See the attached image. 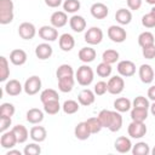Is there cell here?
<instances>
[{"label": "cell", "mask_w": 155, "mask_h": 155, "mask_svg": "<svg viewBox=\"0 0 155 155\" xmlns=\"http://www.w3.org/2000/svg\"><path fill=\"white\" fill-rule=\"evenodd\" d=\"M93 78H94V73H93L92 68L87 64L79 67L75 73V79H76L78 84L81 86H90L93 81Z\"/></svg>", "instance_id": "6da1fadb"}, {"label": "cell", "mask_w": 155, "mask_h": 155, "mask_svg": "<svg viewBox=\"0 0 155 155\" xmlns=\"http://www.w3.org/2000/svg\"><path fill=\"white\" fill-rule=\"evenodd\" d=\"M13 21L12 0H0V24L5 25Z\"/></svg>", "instance_id": "7a4b0ae2"}, {"label": "cell", "mask_w": 155, "mask_h": 155, "mask_svg": "<svg viewBox=\"0 0 155 155\" xmlns=\"http://www.w3.org/2000/svg\"><path fill=\"white\" fill-rule=\"evenodd\" d=\"M127 133L131 138L139 139L145 136L147 133V126L144 122L140 121H132L127 127Z\"/></svg>", "instance_id": "3957f363"}, {"label": "cell", "mask_w": 155, "mask_h": 155, "mask_svg": "<svg viewBox=\"0 0 155 155\" xmlns=\"http://www.w3.org/2000/svg\"><path fill=\"white\" fill-rule=\"evenodd\" d=\"M108 38L116 44H121L126 40L127 33L121 25H110L108 28Z\"/></svg>", "instance_id": "277c9868"}, {"label": "cell", "mask_w": 155, "mask_h": 155, "mask_svg": "<svg viewBox=\"0 0 155 155\" xmlns=\"http://www.w3.org/2000/svg\"><path fill=\"white\" fill-rule=\"evenodd\" d=\"M23 88H24V92L29 96L36 94L41 90V79L36 75H33V76L28 78L24 82Z\"/></svg>", "instance_id": "5b68a950"}, {"label": "cell", "mask_w": 155, "mask_h": 155, "mask_svg": "<svg viewBox=\"0 0 155 155\" xmlns=\"http://www.w3.org/2000/svg\"><path fill=\"white\" fill-rule=\"evenodd\" d=\"M107 85H108V92L111 94H120L125 88V81L121 78V75L111 76L108 80Z\"/></svg>", "instance_id": "8992f818"}, {"label": "cell", "mask_w": 155, "mask_h": 155, "mask_svg": "<svg viewBox=\"0 0 155 155\" xmlns=\"http://www.w3.org/2000/svg\"><path fill=\"white\" fill-rule=\"evenodd\" d=\"M103 40V31L98 27H91L85 33V41L90 45H98Z\"/></svg>", "instance_id": "52a82bcc"}, {"label": "cell", "mask_w": 155, "mask_h": 155, "mask_svg": "<svg viewBox=\"0 0 155 155\" xmlns=\"http://www.w3.org/2000/svg\"><path fill=\"white\" fill-rule=\"evenodd\" d=\"M117 73L124 76V78H130V76H133L134 73H136V64L132 62V61H128V59H125V61H120L117 63Z\"/></svg>", "instance_id": "ba28073f"}, {"label": "cell", "mask_w": 155, "mask_h": 155, "mask_svg": "<svg viewBox=\"0 0 155 155\" xmlns=\"http://www.w3.org/2000/svg\"><path fill=\"white\" fill-rule=\"evenodd\" d=\"M36 34V28L30 22H23L18 27V35L24 40H31Z\"/></svg>", "instance_id": "9c48e42d"}, {"label": "cell", "mask_w": 155, "mask_h": 155, "mask_svg": "<svg viewBox=\"0 0 155 155\" xmlns=\"http://www.w3.org/2000/svg\"><path fill=\"white\" fill-rule=\"evenodd\" d=\"M39 36L45 41H56L58 39L57 28H54L53 25H42L39 29Z\"/></svg>", "instance_id": "30bf717a"}, {"label": "cell", "mask_w": 155, "mask_h": 155, "mask_svg": "<svg viewBox=\"0 0 155 155\" xmlns=\"http://www.w3.org/2000/svg\"><path fill=\"white\" fill-rule=\"evenodd\" d=\"M138 75L143 84H151L154 80L155 73L150 64H142L138 69Z\"/></svg>", "instance_id": "8fae6325"}, {"label": "cell", "mask_w": 155, "mask_h": 155, "mask_svg": "<svg viewBox=\"0 0 155 155\" xmlns=\"http://www.w3.org/2000/svg\"><path fill=\"white\" fill-rule=\"evenodd\" d=\"M17 138L16 134L13 133V131H5L2 132L1 137H0V145L4 149H12L16 144H17Z\"/></svg>", "instance_id": "7c38bea8"}, {"label": "cell", "mask_w": 155, "mask_h": 155, "mask_svg": "<svg viewBox=\"0 0 155 155\" xmlns=\"http://www.w3.org/2000/svg\"><path fill=\"white\" fill-rule=\"evenodd\" d=\"M90 12H91L92 17H94L96 19H104L109 13V8L103 2H94L91 6Z\"/></svg>", "instance_id": "4fadbf2b"}, {"label": "cell", "mask_w": 155, "mask_h": 155, "mask_svg": "<svg viewBox=\"0 0 155 155\" xmlns=\"http://www.w3.org/2000/svg\"><path fill=\"white\" fill-rule=\"evenodd\" d=\"M51 25H53L54 28H62L68 23V16L65 11H56L51 15L50 18Z\"/></svg>", "instance_id": "5bb4252c"}, {"label": "cell", "mask_w": 155, "mask_h": 155, "mask_svg": "<svg viewBox=\"0 0 155 155\" xmlns=\"http://www.w3.org/2000/svg\"><path fill=\"white\" fill-rule=\"evenodd\" d=\"M114 148L116 151L121 153V154H126L128 151L132 150V143H131V139L125 137V136H121L119 138H116L115 143H114Z\"/></svg>", "instance_id": "9a60e30c"}, {"label": "cell", "mask_w": 155, "mask_h": 155, "mask_svg": "<svg viewBox=\"0 0 155 155\" xmlns=\"http://www.w3.org/2000/svg\"><path fill=\"white\" fill-rule=\"evenodd\" d=\"M58 44H59V47L62 51L64 52H69L74 48L75 46V39L73 38V35L68 34V33H64L59 36L58 39Z\"/></svg>", "instance_id": "2e32d148"}, {"label": "cell", "mask_w": 155, "mask_h": 155, "mask_svg": "<svg viewBox=\"0 0 155 155\" xmlns=\"http://www.w3.org/2000/svg\"><path fill=\"white\" fill-rule=\"evenodd\" d=\"M53 53V48L51 45H48L47 42H42V44H39L35 48V56L41 59V61H45V59H48Z\"/></svg>", "instance_id": "e0dca14e"}, {"label": "cell", "mask_w": 155, "mask_h": 155, "mask_svg": "<svg viewBox=\"0 0 155 155\" xmlns=\"http://www.w3.org/2000/svg\"><path fill=\"white\" fill-rule=\"evenodd\" d=\"M94 99H96V93L88 88H84L82 91H80L79 96H78V101L81 105L84 107H88L91 104L94 103Z\"/></svg>", "instance_id": "ac0fdd59"}, {"label": "cell", "mask_w": 155, "mask_h": 155, "mask_svg": "<svg viewBox=\"0 0 155 155\" xmlns=\"http://www.w3.org/2000/svg\"><path fill=\"white\" fill-rule=\"evenodd\" d=\"M27 52L22 48L12 50L10 53V62L13 65H23L27 62Z\"/></svg>", "instance_id": "d6986e66"}, {"label": "cell", "mask_w": 155, "mask_h": 155, "mask_svg": "<svg viewBox=\"0 0 155 155\" xmlns=\"http://www.w3.org/2000/svg\"><path fill=\"white\" fill-rule=\"evenodd\" d=\"M69 25L73 31L75 33H81L86 29V19L82 16L79 15H74L70 19H69Z\"/></svg>", "instance_id": "ffe728a7"}, {"label": "cell", "mask_w": 155, "mask_h": 155, "mask_svg": "<svg viewBox=\"0 0 155 155\" xmlns=\"http://www.w3.org/2000/svg\"><path fill=\"white\" fill-rule=\"evenodd\" d=\"M4 90H5V92H6L8 96H13V97H15V96H18V94L22 92V90H24V88H23V86L21 85V82H19L18 80L12 79V80H8V81L6 82Z\"/></svg>", "instance_id": "44dd1931"}, {"label": "cell", "mask_w": 155, "mask_h": 155, "mask_svg": "<svg viewBox=\"0 0 155 155\" xmlns=\"http://www.w3.org/2000/svg\"><path fill=\"white\" fill-rule=\"evenodd\" d=\"M29 137H30L34 142L41 143V142H44V140L46 139V137H47V131H46V128L42 127V126H34V127H31L30 131H29Z\"/></svg>", "instance_id": "7402d4cb"}, {"label": "cell", "mask_w": 155, "mask_h": 155, "mask_svg": "<svg viewBox=\"0 0 155 155\" xmlns=\"http://www.w3.org/2000/svg\"><path fill=\"white\" fill-rule=\"evenodd\" d=\"M78 56H79V59H80L81 62H84V63H91V62L94 61V58H96V56H97V52H96L94 48L87 46V47L80 48Z\"/></svg>", "instance_id": "603a6c76"}, {"label": "cell", "mask_w": 155, "mask_h": 155, "mask_svg": "<svg viewBox=\"0 0 155 155\" xmlns=\"http://www.w3.org/2000/svg\"><path fill=\"white\" fill-rule=\"evenodd\" d=\"M27 121L29 124H40L42 120H44V111L41 109H38V108H31L27 111Z\"/></svg>", "instance_id": "cb8c5ba5"}, {"label": "cell", "mask_w": 155, "mask_h": 155, "mask_svg": "<svg viewBox=\"0 0 155 155\" xmlns=\"http://www.w3.org/2000/svg\"><path fill=\"white\" fill-rule=\"evenodd\" d=\"M115 19L119 24L121 25H127L131 23L132 21V13L130 10H126V8H119L115 13Z\"/></svg>", "instance_id": "d4e9b609"}, {"label": "cell", "mask_w": 155, "mask_h": 155, "mask_svg": "<svg viewBox=\"0 0 155 155\" xmlns=\"http://www.w3.org/2000/svg\"><path fill=\"white\" fill-rule=\"evenodd\" d=\"M74 134H75V137H76L78 139H80V140H86L92 133L90 132V130H88L86 122L82 121V122H79V124L75 126V128H74Z\"/></svg>", "instance_id": "484cf974"}, {"label": "cell", "mask_w": 155, "mask_h": 155, "mask_svg": "<svg viewBox=\"0 0 155 155\" xmlns=\"http://www.w3.org/2000/svg\"><path fill=\"white\" fill-rule=\"evenodd\" d=\"M121 126H122V116H121V114L117 110L111 111V119H110V124H109L108 130L110 132H117V131L121 130Z\"/></svg>", "instance_id": "4316f807"}, {"label": "cell", "mask_w": 155, "mask_h": 155, "mask_svg": "<svg viewBox=\"0 0 155 155\" xmlns=\"http://www.w3.org/2000/svg\"><path fill=\"white\" fill-rule=\"evenodd\" d=\"M131 107H132V102L126 97H120L114 101V108L119 113H126L131 110Z\"/></svg>", "instance_id": "83f0119b"}, {"label": "cell", "mask_w": 155, "mask_h": 155, "mask_svg": "<svg viewBox=\"0 0 155 155\" xmlns=\"http://www.w3.org/2000/svg\"><path fill=\"white\" fill-rule=\"evenodd\" d=\"M74 84H75L74 76H67V78H63V79H59L58 80V90L63 93H68L73 90Z\"/></svg>", "instance_id": "f1b7e54d"}, {"label": "cell", "mask_w": 155, "mask_h": 155, "mask_svg": "<svg viewBox=\"0 0 155 155\" xmlns=\"http://www.w3.org/2000/svg\"><path fill=\"white\" fill-rule=\"evenodd\" d=\"M12 131H13V133L16 134L17 142H18L19 144L27 142V139H28V137H29V132H28V130H27L25 126H23V125H16V126H13Z\"/></svg>", "instance_id": "f546056e"}, {"label": "cell", "mask_w": 155, "mask_h": 155, "mask_svg": "<svg viewBox=\"0 0 155 155\" xmlns=\"http://www.w3.org/2000/svg\"><path fill=\"white\" fill-rule=\"evenodd\" d=\"M154 42H155V38H154L153 33H150V31H143L138 36V45L142 48L145 47V46L154 45Z\"/></svg>", "instance_id": "4dcf8cb0"}, {"label": "cell", "mask_w": 155, "mask_h": 155, "mask_svg": "<svg viewBox=\"0 0 155 155\" xmlns=\"http://www.w3.org/2000/svg\"><path fill=\"white\" fill-rule=\"evenodd\" d=\"M40 101L42 104L46 102H50V101H59L58 92L53 88H46L40 93Z\"/></svg>", "instance_id": "1f68e13d"}, {"label": "cell", "mask_w": 155, "mask_h": 155, "mask_svg": "<svg viewBox=\"0 0 155 155\" xmlns=\"http://www.w3.org/2000/svg\"><path fill=\"white\" fill-rule=\"evenodd\" d=\"M102 59H103V62H105L108 64H114L119 61V52L113 48L105 50L102 54Z\"/></svg>", "instance_id": "d6a6232c"}, {"label": "cell", "mask_w": 155, "mask_h": 155, "mask_svg": "<svg viewBox=\"0 0 155 155\" xmlns=\"http://www.w3.org/2000/svg\"><path fill=\"white\" fill-rule=\"evenodd\" d=\"M56 76H57V80L63 79V78H67V76H74V69L69 64H61L57 68Z\"/></svg>", "instance_id": "836d02e7"}, {"label": "cell", "mask_w": 155, "mask_h": 155, "mask_svg": "<svg viewBox=\"0 0 155 155\" xmlns=\"http://www.w3.org/2000/svg\"><path fill=\"white\" fill-rule=\"evenodd\" d=\"M148 117V109L142 108H132L131 110V119L132 121H140L144 122Z\"/></svg>", "instance_id": "e575fe53"}, {"label": "cell", "mask_w": 155, "mask_h": 155, "mask_svg": "<svg viewBox=\"0 0 155 155\" xmlns=\"http://www.w3.org/2000/svg\"><path fill=\"white\" fill-rule=\"evenodd\" d=\"M132 154L133 155H149L150 154V148L145 142H138L134 145H132Z\"/></svg>", "instance_id": "d590c367"}, {"label": "cell", "mask_w": 155, "mask_h": 155, "mask_svg": "<svg viewBox=\"0 0 155 155\" xmlns=\"http://www.w3.org/2000/svg\"><path fill=\"white\" fill-rule=\"evenodd\" d=\"M10 76V68H8V62L7 58L1 56L0 57V81H6L7 78Z\"/></svg>", "instance_id": "8d00e7d4"}, {"label": "cell", "mask_w": 155, "mask_h": 155, "mask_svg": "<svg viewBox=\"0 0 155 155\" xmlns=\"http://www.w3.org/2000/svg\"><path fill=\"white\" fill-rule=\"evenodd\" d=\"M79 104H80V103H78V102L74 101V99H68V101H65V102L63 103L62 109H63V111H64L65 114L71 115V114H75V113L79 110V108H80Z\"/></svg>", "instance_id": "74e56055"}, {"label": "cell", "mask_w": 155, "mask_h": 155, "mask_svg": "<svg viewBox=\"0 0 155 155\" xmlns=\"http://www.w3.org/2000/svg\"><path fill=\"white\" fill-rule=\"evenodd\" d=\"M61 104L59 101H50L44 103V111L47 113L48 115H54L61 110Z\"/></svg>", "instance_id": "f35d334b"}, {"label": "cell", "mask_w": 155, "mask_h": 155, "mask_svg": "<svg viewBox=\"0 0 155 155\" xmlns=\"http://www.w3.org/2000/svg\"><path fill=\"white\" fill-rule=\"evenodd\" d=\"M85 122H86V125H87V127H88V130H90V132L92 134L101 132V130L103 128V126H102V124H101L98 117H88Z\"/></svg>", "instance_id": "ab89813d"}, {"label": "cell", "mask_w": 155, "mask_h": 155, "mask_svg": "<svg viewBox=\"0 0 155 155\" xmlns=\"http://www.w3.org/2000/svg\"><path fill=\"white\" fill-rule=\"evenodd\" d=\"M81 4L79 0H65L63 2V10L68 13H75L80 10Z\"/></svg>", "instance_id": "60d3db41"}, {"label": "cell", "mask_w": 155, "mask_h": 155, "mask_svg": "<svg viewBox=\"0 0 155 155\" xmlns=\"http://www.w3.org/2000/svg\"><path fill=\"white\" fill-rule=\"evenodd\" d=\"M111 70H113L111 64H108V63H105V62H102V63H99V64L97 65L96 73H97V75L101 76V78H108V76H110Z\"/></svg>", "instance_id": "b9f144b4"}, {"label": "cell", "mask_w": 155, "mask_h": 155, "mask_svg": "<svg viewBox=\"0 0 155 155\" xmlns=\"http://www.w3.org/2000/svg\"><path fill=\"white\" fill-rule=\"evenodd\" d=\"M102 124L103 127H109V124H110V119H111V110H108V109H103L99 111L98 116H97Z\"/></svg>", "instance_id": "7bdbcfd3"}, {"label": "cell", "mask_w": 155, "mask_h": 155, "mask_svg": "<svg viewBox=\"0 0 155 155\" xmlns=\"http://www.w3.org/2000/svg\"><path fill=\"white\" fill-rule=\"evenodd\" d=\"M16 109H15V105L12 103H2L0 105V116H13Z\"/></svg>", "instance_id": "ee69618b"}, {"label": "cell", "mask_w": 155, "mask_h": 155, "mask_svg": "<svg viewBox=\"0 0 155 155\" xmlns=\"http://www.w3.org/2000/svg\"><path fill=\"white\" fill-rule=\"evenodd\" d=\"M132 107L133 108H142V109H149L150 108V103L149 99L143 97V96H138L134 98V101L132 102Z\"/></svg>", "instance_id": "f6af8a7d"}, {"label": "cell", "mask_w": 155, "mask_h": 155, "mask_svg": "<svg viewBox=\"0 0 155 155\" xmlns=\"http://www.w3.org/2000/svg\"><path fill=\"white\" fill-rule=\"evenodd\" d=\"M142 24L145 28H154L155 27V15L153 12L145 13L142 17Z\"/></svg>", "instance_id": "bcb514c9"}, {"label": "cell", "mask_w": 155, "mask_h": 155, "mask_svg": "<svg viewBox=\"0 0 155 155\" xmlns=\"http://www.w3.org/2000/svg\"><path fill=\"white\" fill-rule=\"evenodd\" d=\"M23 153H24V155H39L41 153V148L36 143H30V144L25 145Z\"/></svg>", "instance_id": "7dc6e473"}, {"label": "cell", "mask_w": 155, "mask_h": 155, "mask_svg": "<svg viewBox=\"0 0 155 155\" xmlns=\"http://www.w3.org/2000/svg\"><path fill=\"white\" fill-rule=\"evenodd\" d=\"M93 92L97 94V96H103L108 92V85L105 81H98L96 85H94V88H93Z\"/></svg>", "instance_id": "c3c4849f"}, {"label": "cell", "mask_w": 155, "mask_h": 155, "mask_svg": "<svg viewBox=\"0 0 155 155\" xmlns=\"http://www.w3.org/2000/svg\"><path fill=\"white\" fill-rule=\"evenodd\" d=\"M142 53L143 57L147 59H154L155 58V44L150 45V46H145L142 48Z\"/></svg>", "instance_id": "681fc988"}, {"label": "cell", "mask_w": 155, "mask_h": 155, "mask_svg": "<svg viewBox=\"0 0 155 155\" xmlns=\"http://www.w3.org/2000/svg\"><path fill=\"white\" fill-rule=\"evenodd\" d=\"M11 124H12L11 117H8V116H0V131L1 132L7 131L10 128V126H11Z\"/></svg>", "instance_id": "f907efd6"}, {"label": "cell", "mask_w": 155, "mask_h": 155, "mask_svg": "<svg viewBox=\"0 0 155 155\" xmlns=\"http://www.w3.org/2000/svg\"><path fill=\"white\" fill-rule=\"evenodd\" d=\"M126 2H127L128 8L132 11H137L142 6V0H126Z\"/></svg>", "instance_id": "816d5d0a"}, {"label": "cell", "mask_w": 155, "mask_h": 155, "mask_svg": "<svg viewBox=\"0 0 155 155\" xmlns=\"http://www.w3.org/2000/svg\"><path fill=\"white\" fill-rule=\"evenodd\" d=\"M45 4H46L48 7L56 8V7H59V6L62 5V0H45Z\"/></svg>", "instance_id": "f5cc1de1"}, {"label": "cell", "mask_w": 155, "mask_h": 155, "mask_svg": "<svg viewBox=\"0 0 155 155\" xmlns=\"http://www.w3.org/2000/svg\"><path fill=\"white\" fill-rule=\"evenodd\" d=\"M148 98L150 101L155 102V85L149 87V90H148Z\"/></svg>", "instance_id": "db71d44e"}, {"label": "cell", "mask_w": 155, "mask_h": 155, "mask_svg": "<svg viewBox=\"0 0 155 155\" xmlns=\"http://www.w3.org/2000/svg\"><path fill=\"white\" fill-rule=\"evenodd\" d=\"M22 153L19 151V150H13V149H8V151H7V154L6 155H21Z\"/></svg>", "instance_id": "11a10c76"}, {"label": "cell", "mask_w": 155, "mask_h": 155, "mask_svg": "<svg viewBox=\"0 0 155 155\" xmlns=\"http://www.w3.org/2000/svg\"><path fill=\"white\" fill-rule=\"evenodd\" d=\"M149 109H150V113H151V115H154V116H155V102H154V103L150 105V108H149Z\"/></svg>", "instance_id": "9f6ffc18"}, {"label": "cell", "mask_w": 155, "mask_h": 155, "mask_svg": "<svg viewBox=\"0 0 155 155\" xmlns=\"http://www.w3.org/2000/svg\"><path fill=\"white\" fill-rule=\"evenodd\" d=\"M145 2H148L149 5H155V0H145Z\"/></svg>", "instance_id": "6f0895ef"}, {"label": "cell", "mask_w": 155, "mask_h": 155, "mask_svg": "<svg viewBox=\"0 0 155 155\" xmlns=\"http://www.w3.org/2000/svg\"><path fill=\"white\" fill-rule=\"evenodd\" d=\"M150 153H151V154H153V155H155V147H154V148H153V149H151V151H150Z\"/></svg>", "instance_id": "680465c9"}, {"label": "cell", "mask_w": 155, "mask_h": 155, "mask_svg": "<svg viewBox=\"0 0 155 155\" xmlns=\"http://www.w3.org/2000/svg\"><path fill=\"white\" fill-rule=\"evenodd\" d=\"M150 12H153V13H154V15H155V5H154V6H153V8H151V11H150Z\"/></svg>", "instance_id": "91938a15"}]
</instances>
